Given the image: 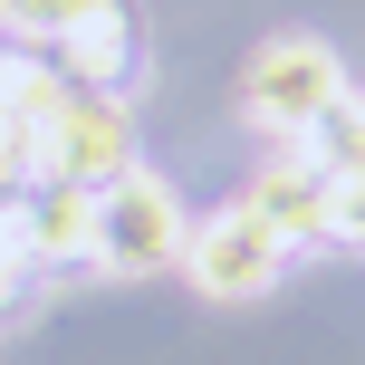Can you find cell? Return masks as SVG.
<instances>
[{"instance_id":"cell-2","label":"cell","mask_w":365,"mask_h":365,"mask_svg":"<svg viewBox=\"0 0 365 365\" xmlns=\"http://www.w3.org/2000/svg\"><path fill=\"white\" fill-rule=\"evenodd\" d=\"M182 202H173V182L164 173H115L106 192H96V259L106 269H125V279H145V269H173L182 259Z\"/></svg>"},{"instance_id":"cell-10","label":"cell","mask_w":365,"mask_h":365,"mask_svg":"<svg viewBox=\"0 0 365 365\" xmlns=\"http://www.w3.org/2000/svg\"><path fill=\"white\" fill-rule=\"evenodd\" d=\"M327 240H356V250H365V182H336V221H327Z\"/></svg>"},{"instance_id":"cell-5","label":"cell","mask_w":365,"mask_h":365,"mask_svg":"<svg viewBox=\"0 0 365 365\" xmlns=\"http://www.w3.org/2000/svg\"><path fill=\"white\" fill-rule=\"evenodd\" d=\"M250 212L279 231V250H308V240H327V221H336V182L317 173L308 154H279V164L250 182Z\"/></svg>"},{"instance_id":"cell-7","label":"cell","mask_w":365,"mask_h":365,"mask_svg":"<svg viewBox=\"0 0 365 365\" xmlns=\"http://www.w3.org/2000/svg\"><path fill=\"white\" fill-rule=\"evenodd\" d=\"M38 259H96V192L77 182H38Z\"/></svg>"},{"instance_id":"cell-4","label":"cell","mask_w":365,"mask_h":365,"mask_svg":"<svg viewBox=\"0 0 365 365\" xmlns=\"http://www.w3.org/2000/svg\"><path fill=\"white\" fill-rule=\"evenodd\" d=\"M182 269H192L202 298H259L279 269H289V250H279V231L250 212V202H231V212H212V221L182 231Z\"/></svg>"},{"instance_id":"cell-8","label":"cell","mask_w":365,"mask_h":365,"mask_svg":"<svg viewBox=\"0 0 365 365\" xmlns=\"http://www.w3.org/2000/svg\"><path fill=\"white\" fill-rule=\"evenodd\" d=\"M298 154H308L327 182H365V96H336V106L298 135Z\"/></svg>"},{"instance_id":"cell-3","label":"cell","mask_w":365,"mask_h":365,"mask_svg":"<svg viewBox=\"0 0 365 365\" xmlns=\"http://www.w3.org/2000/svg\"><path fill=\"white\" fill-rule=\"evenodd\" d=\"M38 182H77V192H106L115 173H135V125H125V106L115 96H77L68 87V106L38 125Z\"/></svg>"},{"instance_id":"cell-6","label":"cell","mask_w":365,"mask_h":365,"mask_svg":"<svg viewBox=\"0 0 365 365\" xmlns=\"http://www.w3.org/2000/svg\"><path fill=\"white\" fill-rule=\"evenodd\" d=\"M58 77H68L77 96H115V87L135 77V10H125V0L87 10L68 38H58Z\"/></svg>"},{"instance_id":"cell-9","label":"cell","mask_w":365,"mask_h":365,"mask_svg":"<svg viewBox=\"0 0 365 365\" xmlns=\"http://www.w3.org/2000/svg\"><path fill=\"white\" fill-rule=\"evenodd\" d=\"M87 10H106V0H0V19H10L19 38H48V48H58Z\"/></svg>"},{"instance_id":"cell-11","label":"cell","mask_w":365,"mask_h":365,"mask_svg":"<svg viewBox=\"0 0 365 365\" xmlns=\"http://www.w3.org/2000/svg\"><path fill=\"white\" fill-rule=\"evenodd\" d=\"M10 289H19V279H10V269H0V298H10Z\"/></svg>"},{"instance_id":"cell-1","label":"cell","mask_w":365,"mask_h":365,"mask_svg":"<svg viewBox=\"0 0 365 365\" xmlns=\"http://www.w3.org/2000/svg\"><path fill=\"white\" fill-rule=\"evenodd\" d=\"M336 96H346V68H336L327 38H269V48L240 68V115H250L259 135H279V145H298Z\"/></svg>"}]
</instances>
